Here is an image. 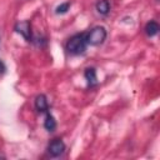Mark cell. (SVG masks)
<instances>
[{"instance_id":"obj_1","label":"cell","mask_w":160,"mask_h":160,"mask_svg":"<svg viewBox=\"0 0 160 160\" xmlns=\"http://www.w3.org/2000/svg\"><path fill=\"white\" fill-rule=\"evenodd\" d=\"M86 38H85V34H75L72 35L68 42H66V50L69 54L71 55H81L85 52L86 50Z\"/></svg>"},{"instance_id":"obj_2","label":"cell","mask_w":160,"mask_h":160,"mask_svg":"<svg viewBox=\"0 0 160 160\" xmlns=\"http://www.w3.org/2000/svg\"><path fill=\"white\" fill-rule=\"evenodd\" d=\"M106 35H108V32H106V29L104 26H95L89 32L85 34V38H86L88 45L98 46L105 41Z\"/></svg>"},{"instance_id":"obj_3","label":"cell","mask_w":160,"mask_h":160,"mask_svg":"<svg viewBox=\"0 0 160 160\" xmlns=\"http://www.w3.org/2000/svg\"><path fill=\"white\" fill-rule=\"evenodd\" d=\"M64 151H65V142L61 139H54L48 146V152L52 158H58L62 155Z\"/></svg>"},{"instance_id":"obj_4","label":"cell","mask_w":160,"mask_h":160,"mask_svg":"<svg viewBox=\"0 0 160 160\" xmlns=\"http://www.w3.org/2000/svg\"><path fill=\"white\" fill-rule=\"evenodd\" d=\"M15 31L18 32V34H20L26 41H31L32 40V38H31V24H30V21H28V20H25V21H19V22H16V25H15Z\"/></svg>"},{"instance_id":"obj_5","label":"cell","mask_w":160,"mask_h":160,"mask_svg":"<svg viewBox=\"0 0 160 160\" xmlns=\"http://www.w3.org/2000/svg\"><path fill=\"white\" fill-rule=\"evenodd\" d=\"M35 109L39 112H48L49 111V104H48V99L44 94H40L35 98Z\"/></svg>"},{"instance_id":"obj_6","label":"cell","mask_w":160,"mask_h":160,"mask_svg":"<svg viewBox=\"0 0 160 160\" xmlns=\"http://www.w3.org/2000/svg\"><path fill=\"white\" fill-rule=\"evenodd\" d=\"M145 34L149 36V38H152V36H155V35H158V32H159V30H160V26H159V24L156 22V21H154V20H151V21H149L146 25H145Z\"/></svg>"},{"instance_id":"obj_7","label":"cell","mask_w":160,"mask_h":160,"mask_svg":"<svg viewBox=\"0 0 160 160\" xmlns=\"http://www.w3.org/2000/svg\"><path fill=\"white\" fill-rule=\"evenodd\" d=\"M84 76L89 84V86H94L98 84V78H96V70L94 68H88L84 72Z\"/></svg>"},{"instance_id":"obj_8","label":"cell","mask_w":160,"mask_h":160,"mask_svg":"<svg viewBox=\"0 0 160 160\" xmlns=\"http://www.w3.org/2000/svg\"><path fill=\"white\" fill-rule=\"evenodd\" d=\"M95 8L100 15H108L110 12V2L108 0H99L96 2Z\"/></svg>"},{"instance_id":"obj_9","label":"cell","mask_w":160,"mask_h":160,"mask_svg":"<svg viewBox=\"0 0 160 160\" xmlns=\"http://www.w3.org/2000/svg\"><path fill=\"white\" fill-rule=\"evenodd\" d=\"M44 128L50 132L56 129V120L49 111L46 112V116H45V120H44Z\"/></svg>"},{"instance_id":"obj_10","label":"cell","mask_w":160,"mask_h":160,"mask_svg":"<svg viewBox=\"0 0 160 160\" xmlns=\"http://www.w3.org/2000/svg\"><path fill=\"white\" fill-rule=\"evenodd\" d=\"M70 6H71V4H70L69 1L62 2V4H60L59 6H56L55 12H56V14H66L68 10H70Z\"/></svg>"},{"instance_id":"obj_11","label":"cell","mask_w":160,"mask_h":160,"mask_svg":"<svg viewBox=\"0 0 160 160\" xmlns=\"http://www.w3.org/2000/svg\"><path fill=\"white\" fill-rule=\"evenodd\" d=\"M5 70H6V66H5V64L2 62V60H0V75L4 74Z\"/></svg>"}]
</instances>
